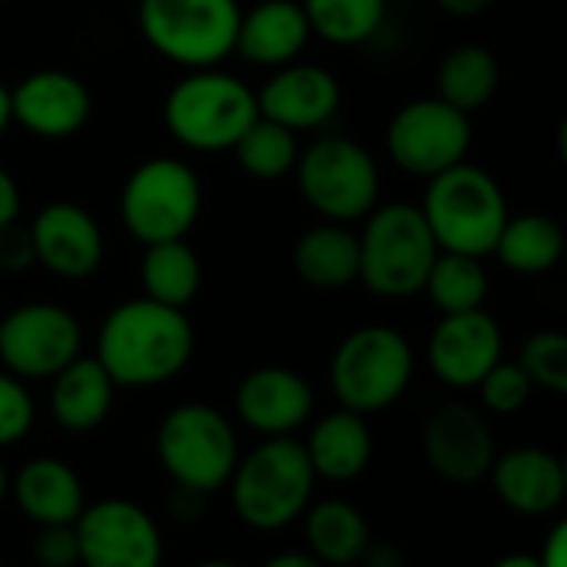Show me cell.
Instances as JSON below:
<instances>
[{"label": "cell", "instance_id": "obj_1", "mask_svg": "<svg viewBox=\"0 0 567 567\" xmlns=\"http://www.w3.org/2000/svg\"><path fill=\"white\" fill-rule=\"evenodd\" d=\"M94 358L117 388H157L190 364L194 324L181 308L134 298L101 321Z\"/></svg>", "mask_w": 567, "mask_h": 567}, {"label": "cell", "instance_id": "obj_2", "mask_svg": "<svg viewBox=\"0 0 567 567\" xmlns=\"http://www.w3.org/2000/svg\"><path fill=\"white\" fill-rule=\"evenodd\" d=\"M358 280L378 298L404 301L424 291V280L441 254L421 204H378L358 234Z\"/></svg>", "mask_w": 567, "mask_h": 567}, {"label": "cell", "instance_id": "obj_3", "mask_svg": "<svg viewBox=\"0 0 567 567\" xmlns=\"http://www.w3.org/2000/svg\"><path fill=\"white\" fill-rule=\"evenodd\" d=\"M257 121V94L220 68L187 71L164 97V124L171 137L194 154L234 151Z\"/></svg>", "mask_w": 567, "mask_h": 567}, {"label": "cell", "instance_id": "obj_4", "mask_svg": "<svg viewBox=\"0 0 567 567\" xmlns=\"http://www.w3.org/2000/svg\"><path fill=\"white\" fill-rule=\"evenodd\" d=\"M421 210L441 250L487 257L511 217L501 184L477 164H454L427 181Z\"/></svg>", "mask_w": 567, "mask_h": 567}, {"label": "cell", "instance_id": "obj_5", "mask_svg": "<svg viewBox=\"0 0 567 567\" xmlns=\"http://www.w3.org/2000/svg\"><path fill=\"white\" fill-rule=\"evenodd\" d=\"M315 467L308 447L291 434L267 437L247 457L237 461L230 474V501L244 524L257 530L288 527L311 501Z\"/></svg>", "mask_w": 567, "mask_h": 567}, {"label": "cell", "instance_id": "obj_6", "mask_svg": "<svg viewBox=\"0 0 567 567\" xmlns=\"http://www.w3.org/2000/svg\"><path fill=\"white\" fill-rule=\"evenodd\" d=\"M240 14L237 0H137V31L164 61L200 71L234 54Z\"/></svg>", "mask_w": 567, "mask_h": 567}, {"label": "cell", "instance_id": "obj_7", "mask_svg": "<svg viewBox=\"0 0 567 567\" xmlns=\"http://www.w3.org/2000/svg\"><path fill=\"white\" fill-rule=\"evenodd\" d=\"M298 187L308 207L338 224L364 220L381 197V171L374 154L341 134H324L301 147L298 157Z\"/></svg>", "mask_w": 567, "mask_h": 567}, {"label": "cell", "instance_id": "obj_8", "mask_svg": "<svg viewBox=\"0 0 567 567\" xmlns=\"http://www.w3.org/2000/svg\"><path fill=\"white\" fill-rule=\"evenodd\" d=\"M414 378L411 341L388 324L351 331L331 358V388L341 408L374 414L404 398Z\"/></svg>", "mask_w": 567, "mask_h": 567}, {"label": "cell", "instance_id": "obj_9", "mask_svg": "<svg viewBox=\"0 0 567 567\" xmlns=\"http://www.w3.org/2000/svg\"><path fill=\"white\" fill-rule=\"evenodd\" d=\"M200 207V177L181 157H151L137 164L121 187V224L144 247L187 237Z\"/></svg>", "mask_w": 567, "mask_h": 567}, {"label": "cell", "instance_id": "obj_10", "mask_svg": "<svg viewBox=\"0 0 567 567\" xmlns=\"http://www.w3.org/2000/svg\"><path fill=\"white\" fill-rule=\"evenodd\" d=\"M157 457L177 487L217 491L230 481L240 447L234 424L210 404H177L157 427Z\"/></svg>", "mask_w": 567, "mask_h": 567}, {"label": "cell", "instance_id": "obj_11", "mask_svg": "<svg viewBox=\"0 0 567 567\" xmlns=\"http://www.w3.org/2000/svg\"><path fill=\"white\" fill-rule=\"evenodd\" d=\"M384 147L398 171L431 181L441 171L467 161L471 114L451 107L437 94L408 101L394 111L384 134Z\"/></svg>", "mask_w": 567, "mask_h": 567}, {"label": "cell", "instance_id": "obj_12", "mask_svg": "<svg viewBox=\"0 0 567 567\" xmlns=\"http://www.w3.org/2000/svg\"><path fill=\"white\" fill-rule=\"evenodd\" d=\"M81 351V321L61 305L31 301L0 318V364L21 381H48Z\"/></svg>", "mask_w": 567, "mask_h": 567}, {"label": "cell", "instance_id": "obj_13", "mask_svg": "<svg viewBox=\"0 0 567 567\" xmlns=\"http://www.w3.org/2000/svg\"><path fill=\"white\" fill-rule=\"evenodd\" d=\"M84 567H161L164 540L154 517L121 497L91 504L74 520Z\"/></svg>", "mask_w": 567, "mask_h": 567}, {"label": "cell", "instance_id": "obj_14", "mask_svg": "<svg viewBox=\"0 0 567 567\" xmlns=\"http://www.w3.org/2000/svg\"><path fill=\"white\" fill-rule=\"evenodd\" d=\"M38 264L58 280H87L104 264V230L97 217L74 200H51L31 220Z\"/></svg>", "mask_w": 567, "mask_h": 567}, {"label": "cell", "instance_id": "obj_15", "mask_svg": "<svg viewBox=\"0 0 567 567\" xmlns=\"http://www.w3.org/2000/svg\"><path fill=\"white\" fill-rule=\"evenodd\" d=\"M504 358L501 324L484 311L441 315L427 338V364L447 388H477L481 378Z\"/></svg>", "mask_w": 567, "mask_h": 567}, {"label": "cell", "instance_id": "obj_16", "mask_svg": "<svg viewBox=\"0 0 567 567\" xmlns=\"http://www.w3.org/2000/svg\"><path fill=\"white\" fill-rule=\"evenodd\" d=\"M257 94V114L291 127L295 134L321 131L334 121L341 107V84L338 78L308 61H291L284 68H274Z\"/></svg>", "mask_w": 567, "mask_h": 567}, {"label": "cell", "instance_id": "obj_17", "mask_svg": "<svg viewBox=\"0 0 567 567\" xmlns=\"http://www.w3.org/2000/svg\"><path fill=\"white\" fill-rule=\"evenodd\" d=\"M91 91L68 71H34L11 87V117L41 141H68L87 127Z\"/></svg>", "mask_w": 567, "mask_h": 567}, {"label": "cell", "instance_id": "obj_18", "mask_svg": "<svg viewBox=\"0 0 567 567\" xmlns=\"http://www.w3.org/2000/svg\"><path fill=\"white\" fill-rule=\"evenodd\" d=\"M424 457L437 477L474 484L487 477L497 457L494 434L471 404H441L424 424Z\"/></svg>", "mask_w": 567, "mask_h": 567}, {"label": "cell", "instance_id": "obj_19", "mask_svg": "<svg viewBox=\"0 0 567 567\" xmlns=\"http://www.w3.org/2000/svg\"><path fill=\"white\" fill-rule=\"evenodd\" d=\"M234 411L250 431L264 437H284L295 434L315 414V388L291 368H257L240 378L234 391Z\"/></svg>", "mask_w": 567, "mask_h": 567}, {"label": "cell", "instance_id": "obj_20", "mask_svg": "<svg viewBox=\"0 0 567 567\" xmlns=\"http://www.w3.org/2000/svg\"><path fill=\"white\" fill-rule=\"evenodd\" d=\"M311 41V24L301 0H257L240 14L234 54L254 68H284L305 54Z\"/></svg>", "mask_w": 567, "mask_h": 567}, {"label": "cell", "instance_id": "obj_21", "mask_svg": "<svg viewBox=\"0 0 567 567\" xmlns=\"http://www.w3.org/2000/svg\"><path fill=\"white\" fill-rule=\"evenodd\" d=\"M487 477L494 481L497 497L527 517L550 514L567 501L560 457L544 447H511L494 457Z\"/></svg>", "mask_w": 567, "mask_h": 567}, {"label": "cell", "instance_id": "obj_22", "mask_svg": "<svg viewBox=\"0 0 567 567\" xmlns=\"http://www.w3.org/2000/svg\"><path fill=\"white\" fill-rule=\"evenodd\" d=\"M291 260L308 288L341 291L358 280V267H361L358 234L351 230V224L321 220L295 240Z\"/></svg>", "mask_w": 567, "mask_h": 567}, {"label": "cell", "instance_id": "obj_23", "mask_svg": "<svg viewBox=\"0 0 567 567\" xmlns=\"http://www.w3.org/2000/svg\"><path fill=\"white\" fill-rule=\"evenodd\" d=\"M51 414L64 431L87 434L111 414L114 381L97 358H74L64 371L51 378Z\"/></svg>", "mask_w": 567, "mask_h": 567}, {"label": "cell", "instance_id": "obj_24", "mask_svg": "<svg viewBox=\"0 0 567 567\" xmlns=\"http://www.w3.org/2000/svg\"><path fill=\"white\" fill-rule=\"evenodd\" d=\"M21 511L38 524H74L84 511V484L71 464L58 457H34L14 477Z\"/></svg>", "mask_w": 567, "mask_h": 567}, {"label": "cell", "instance_id": "obj_25", "mask_svg": "<svg viewBox=\"0 0 567 567\" xmlns=\"http://www.w3.org/2000/svg\"><path fill=\"white\" fill-rule=\"evenodd\" d=\"M305 447H308V457H311V467L318 477L351 481L368 467L371 451H374V437H371L364 414L341 408V411H334L315 424Z\"/></svg>", "mask_w": 567, "mask_h": 567}, {"label": "cell", "instance_id": "obj_26", "mask_svg": "<svg viewBox=\"0 0 567 567\" xmlns=\"http://www.w3.org/2000/svg\"><path fill=\"white\" fill-rule=\"evenodd\" d=\"M564 227L550 214H511L501 227V237L494 244L497 260L520 277H540L564 257Z\"/></svg>", "mask_w": 567, "mask_h": 567}, {"label": "cell", "instance_id": "obj_27", "mask_svg": "<svg viewBox=\"0 0 567 567\" xmlns=\"http://www.w3.org/2000/svg\"><path fill=\"white\" fill-rule=\"evenodd\" d=\"M200 280H204V267H200L197 250L187 244V237L144 247V257H141L144 298L184 311L197 298Z\"/></svg>", "mask_w": 567, "mask_h": 567}, {"label": "cell", "instance_id": "obj_28", "mask_svg": "<svg viewBox=\"0 0 567 567\" xmlns=\"http://www.w3.org/2000/svg\"><path fill=\"white\" fill-rule=\"evenodd\" d=\"M501 87V64L481 44H461L444 54L437 64V97L451 107L474 114L481 111Z\"/></svg>", "mask_w": 567, "mask_h": 567}, {"label": "cell", "instance_id": "obj_29", "mask_svg": "<svg viewBox=\"0 0 567 567\" xmlns=\"http://www.w3.org/2000/svg\"><path fill=\"white\" fill-rule=\"evenodd\" d=\"M311 38L334 48H358L378 38L388 18V0H301Z\"/></svg>", "mask_w": 567, "mask_h": 567}, {"label": "cell", "instance_id": "obj_30", "mask_svg": "<svg viewBox=\"0 0 567 567\" xmlns=\"http://www.w3.org/2000/svg\"><path fill=\"white\" fill-rule=\"evenodd\" d=\"M487 291H491V280H487L481 257L454 254V250H441L424 280V295L441 315L477 311L484 308Z\"/></svg>", "mask_w": 567, "mask_h": 567}, {"label": "cell", "instance_id": "obj_31", "mask_svg": "<svg viewBox=\"0 0 567 567\" xmlns=\"http://www.w3.org/2000/svg\"><path fill=\"white\" fill-rule=\"evenodd\" d=\"M308 544L321 564H354L368 550L371 530L348 501H324L308 517Z\"/></svg>", "mask_w": 567, "mask_h": 567}, {"label": "cell", "instance_id": "obj_32", "mask_svg": "<svg viewBox=\"0 0 567 567\" xmlns=\"http://www.w3.org/2000/svg\"><path fill=\"white\" fill-rule=\"evenodd\" d=\"M237 167L254 181H280L295 174L301 157V141L291 127L274 124L257 114V121L244 131V137L234 144Z\"/></svg>", "mask_w": 567, "mask_h": 567}, {"label": "cell", "instance_id": "obj_33", "mask_svg": "<svg viewBox=\"0 0 567 567\" xmlns=\"http://www.w3.org/2000/svg\"><path fill=\"white\" fill-rule=\"evenodd\" d=\"M520 368L527 371L534 388L567 398V334L564 331H537L520 348Z\"/></svg>", "mask_w": 567, "mask_h": 567}, {"label": "cell", "instance_id": "obj_34", "mask_svg": "<svg viewBox=\"0 0 567 567\" xmlns=\"http://www.w3.org/2000/svg\"><path fill=\"white\" fill-rule=\"evenodd\" d=\"M477 391H481V401H484L487 411H494V414H517L530 401L534 384H530L527 371L520 368V361H504L501 358L481 378Z\"/></svg>", "mask_w": 567, "mask_h": 567}, {"label": "cell", "instance_id": "obj_35", "mask_svg": "<svg viewBox=\"0 0 567 567\" xmlns=\"http://www.w3.org/2000/svg\"><path fill=\"white\" fill-rule=\"evenodd\" d=\"M38 408L21 378L11 371H0V447H11L28 437L34 427Z\"/></svg>", "mask_w": 567, "mask_h": 567}, {"label": "cell", "instance_id": "obj_36", "mask_svg": "<svg viewBox=\"0 0 567 567\" xmlns=\"http://www.w3.org/2000/svg\"><path fill=\"white\" fill-rule=\"evenodd\" d=\"M38 560L41 567H74L81 560L78 527L74 524H44L38 537Z\"/></svg>", "mask_w": 567, "mask_h": 567}, {"label": "cell", "instance_id": "obj_37", "mask_svg": "<svg viewBox=\"0 0 567 567\" xmlns=\"http://www.w3.org/2000/svg\"><path fill=\"white\" fill-rule=\"evenodd\" d=\"M34 264H38V254H34V240H31V227H24L21 220L0 227V270L24 274Z\"/></svg>", "mask_w": 567, "mask_h": 567}, {"label": "cell", "instance_id": "obj_38", "mask_svg": "<svg viewBox=\"0 0 567 567\" xmlns=\"http://www.w3.org/2000/svg\"><path fill=\"white\" fill-rule=\"evenodd\" d=\"M21 210H24L21 184L14 181V174L8 167H0V227L21 220Z\"/></svg>", "mask_w": 567, "mask_h": 567}, {"label": "cell", "instance_id": "obj_39", "mask_svg": "<svg viewBox=\"0 0 567 567\" xmlns=\"http://www.w3.org/2000/svg\"><path fill=\"white\" fill-rule=\"evenodd\" d=\"M540 564L544 567H567V517L560 524H554V530L544 540L540 550Z\"/></svg>", "mask_w": 567, "mask_h": 567}, {"label": "cell", "instance_id": "obj_40", "mask_svg": "<svg viewBox=\"0 0 567 567\" xmlns=\"http://www.w3.org/2000/svg\"><path fill=\"white\" fill-rule=\"evenodd\" d=\"M364 567H404V557L394 544H368V550L361 554Z\"/></svg>", "mask_w": 567, "mask_h": 567}, {"label": "cell", "instance_id": "obj_41", "mask_svg": "<svg viewBox=\"0 0 567 567\" xmlns=\"http://www.w3.org/2000/svg\"><path fill=\"white\" fill-rule=\"evenodd\" d=\"M434 4L451 18H477V14L491 11L497 0H434Z\"/></svg>", "mask_w": 567, "mask_h": 567}, {"label": "cell", "instance_id": "obj_42", "mask_svg": "<svg viewBox=\"0 0 567 567\" xmlns=\"http://www.w3.org/2000/svg\"><path fill=\"white\" fill-rule=\"evenodd\" d=\"M264 567H324L315 554H277Z\"/></svg>", "mask_w": 567, "mask_h": 567}, {"label": "cell", "instance_id": "obj_43", "mask_svg": "<svg viewBox=\"0 0 567 567\" xmlns=\"http://www.w3.org/2000/svg\"><path fill=\"white\" fill-rule=\"evenodd\" d=\"M11 124H14V117H11V87L0 81V137L8 134Z\"/></svg>", "mask_w": 567, "mask_h": 567}, {"label": "cell", "instance_id": "obj_44", "mask_svg": "<svg viewBox=\"0 0 567 567\" xmlns=\"http://www.w3.org/2000/svg\"><path fill=\"white\" fill-rule=\"evenodd\" d=\"M491 567H544L540 557H530V554H507L501 560H494Z\"/></svg>", "mask_w": 567, "mask_h": 567}, {"label": "cell", "instance_id": "obj_45", "mask_svg": "<svg viewBox=\"0 0 567 567\" xmlns=\"http://www.w3.org/2000/svg\"><path fill=\"white\" fill-rule=\"evenodd\" d=\"M557 154H560V161H564V167H567V117H564L560 127H557Z\"/></svg>", "mask_w": 567, "mask_h": 567}, {"label": "cell", "instance_id": "obj_46", "mask_svg": "<svg viewBox=\"0 0 567 567\" xmlns=\"http://www.w3.org/2000/svg\"><path fill=\"white\" fill-rule=\"evenodd\" d=\"M4 491H8V474H4V464H0V501H4Z\"/></svg>", "mask_w": 567, "mask_h": 567}, {"label": "cell", "instance_id": "obj_47", "mask_svg": "<svg viewBox=\"0 0 567 567\" xmlns=\"http://www.w3.org/2000/svg\"><path fill=\"white\" fill-rule=\"evenodd\" d=\"M560 467H564V494H567V454L560 457Z\"/></svg>", "mask_w": 567, "mask_h": 567}, {"label": "cell", "instance_id": "obj_48", "mask_svg": "<svg viewBox=\"0 0 567 567\" xmlns=\"http://www.w3.org/2000/svg\"><path fill=\"white\" fill-rule=\"evenodd\" d=\"M197 567H234V564H224V560H210V564H197Z\"/></svg>", "mask_w": 567, "mask_h": 567}]
</instances>
